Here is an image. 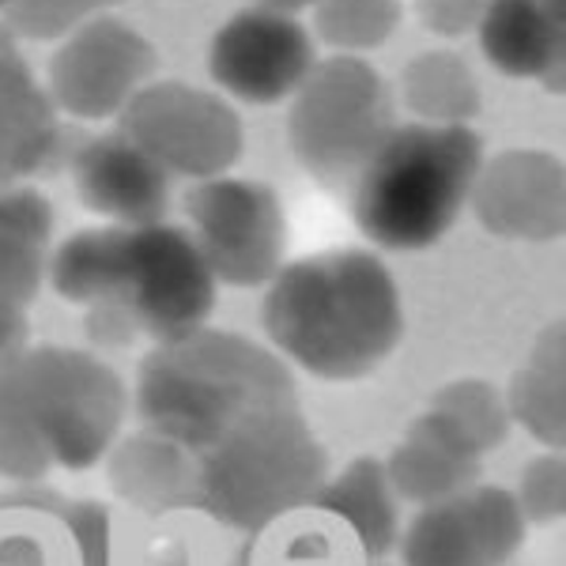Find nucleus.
<instances>
[{
  "mask_svg": "<svg viewBox=\"0 0 566 566\" xmlns=\"http://www.w3.org/2000/svg\"><path fill=\"white\" fill-rule=\"evenodd\" d=\"M261 325L287 367L322 381H359L405 340V298L370 250H325L264 283Z\"/></svg>",
  "mask_w": 566,
  "mask_h": 566,
  "instance_id": "f257e3e1",
  "label": "nucleus"
},
{
  "mask_svg": "<svg viewBox=\"0 0 566 566\" xmlns=\"http://www.w3.org/2000/svg\"><path fill=\"white\" fill-rule=\"evenodd\" d=\"M298 405L295 374L272 348L231 328L155 344L136 374V416L181 450L205 453L250 416Z\"/></svg>",
  "mask_w": 566,
  "mask_h": 566,
  "instance_id": "f03ea898",
  "label": "nucleus"
},
{
  "mask_svg": "<svg viewBox=\"0 0 566 566\" xmlns=\"http://www.w3.org/2000/svg\"><path fill=\"white\" fill-rule=\"evenodd\" d=\"M480 163L472 125H392L348 186L355 227L397 253L442 242L469 208Z\"/></svg>",
  "mask_w": 566,
  "mask_h": 566,
  "instance_id": "7ed1b4c3",
  "label": "nucleus"
},
{
  "mask_svg": "<svg viewBox=\"0 0 566 566\" xmlns=\"http://www.w3.org/2000/svg\"><path fill=\"white\" fill-rule=\"evenodd\" d=\"M325 480V446L298 405L272 408L197 453V510L253 536L310 506Z\"/></svg>",
  "mask_w": 566,
  "mask_h": 566,
  "instance_id": "20e7f679",
  "label": "nucleus"
},
{
  "mask_svg": "<svg viewBox=\"0 0 566 566\" xmlns=\"http://www.w3.org/2000/svg\"><path fill=\"white\" fill-rule=\"evenodd\" d=\"M389 129V84L363 57L333 53L317 61L291 95V151L306 175L325 189H348Z\"/></svg>",
  "mask_w": 566,
  "mask_h": 566,
  "instance_id": "39448f33",
  "label": "nucleus"
},
{
  "mask_svg": "<svg viewBox=\"0 0 566 566\" xmlns=\"http://www.w3.org/2000/svg\"><path fill=\"white\" fill-rule=\"evenodd\" d=\"M20 378L50 464L80 472L106 461L129 416L122 374L91 352L42 344L20 355Z\"/></svg>",
  "mask_w": 566,
  "mask_h": 566,
  "instance_id": "423d86ee",
  "label": "nucleus"
},
{
  "mask_svg": "<svg viewBox=\"0 0 566 566\" xmlns=\"http://www.w3.org/2000/svg\"><path fill=\"white\" fill-rule=\"evenodd\" d=\"M216 291L219 283L189 231L163 219L151 227H122L114 291L103 306L117 310L136 336L175 344L208 325Z\"/></svg>",
  "mask_w": 566,
  "mask_h": 566,
  "instance_id": "0eeeda50",
  "label": "nucleus"
},
{
  "mask_svg": "<svg viewBox=\"0 0 566 566\" xmlns=\"http://www.w3.org/2000/svg\"><path fill=\"white\" fill-rule=\"evenodd\" d=\"M122 129L136 148H144L167 170L189 181L223 178L242 155V117L216 91L151 80L117 114Z\"/></svg>",
  "mask_w": 566,
  "mask_h": 566,
  "instance_id": "6e6552de",
  "label": "nucleus"
},
{
  "mask_svg": "<svg viewBox=\"0 0 566 566\" xmlns=\"http://www.w3.org/2000/svg\"><path fill=\"white\" fill-rule=\"evenodd\" d=\"M189 239L216 283L264 287L283 269L287 219L276 189L250 178L193 181L186 193Z\"/></svg>",
  "mask_w": 566,
  "mask_h": 566,
  "instance_id": "1a4fd4ad",
  "label": "nucleus"
},
{
  "mask_svg": "<svg viewBox=\"0 0 566 566\" xmlns=\"http://www.w3.org/2000/svg\"><path fill=\"white\" fill-rule=\"evenodd\" d=\"M159 53L136 27L117 15H95L61 39L50 57V103L84 122L117 117L125 103L151 84Z\"/></svg>",
  "mask_w": 566,
  "mask_h": 566,
  "instance_id": "9d476101",
  "label": "nucleus"
},
{
  "mask_svg": "<svg viewBox=\"0 0 566 566\" xmlns=\"http://www.w3.org/2000/svg\"><path fill=\"white\" fill-rule=\"evenodd\" d=\"M314 65V39L298 23V15L261 4L234 12L208 45V72L219 91L250 106L291 98Z\"/></svg>",
  "mask_w": 566,
  "mask_h": 566,
  "instance_id": "9b49d317",
  "label": "nucleus"
},
{
  "mask_svg": "<svg viewBox=\"0 0 566 566\" xmlns=\"http://www.w3.org/2000/svg\"><path fill=\"white\" fill-rule=\"evenodd\" d=\"M525 517L506 488H476L419 506L400 533V566H506L525 544Z\"/></svg>",
  "mask_w": 566,
  "mask_h": 566,
  "instance_id": "f8f14e48",
  "label": "nucleus"
},
{
  "mask_svg": "<svg viewBox=\"0 0 566 566\" xmlns=\"http://www.w3.org/2000/svg\"><path fill=\"white\" fill-rule=\"evenodd\" d=\"M469 208L483 231L506 242H555L566 227L563 159L536 148H510L480 163Z\"/></svg>",
  "mask_w": 566,
  "mask_h": 566,
  "instance_id": "ddd939ff",
  "label": "nucleus"
},
{
  "mask_svg": "<svg viewBox=\"0 0 566 566\" xmlns=\"http://www.w3.org/2000/svg\"><path fill=\"white\" fill-rule=\"evenodd\" d=\"M72 178L87 212L114 227H151L167 219L170 175L136 148L125 133H103L84 140L72 155Z\"/></svg>",
  "mask_w": 566,
  "mask_h": 566,
  "instance_id": "4468645a",
  "label": "nucleus"
},
{
  "mask_svg": "<svg viewBox=\"0 0 566 566\" xmlns=\"http://www.w3.org/2000/svg\"><path fill=\"white\" fill-rule=\"evenodd\" d=\"M476 34L483 57L502 76L541 80L552 95H563L566 0H488Z\"/></svg>",
  "mask_w": 566,
  "mask_h": 566,
  "instance_id": "2eb2a0df",
  "label": "nucleus"
},
{
  "mask_svg": "<svg viewBox=\"0 0 566 566\" xmlns=\"http://www.w3.org/2000/svg\"><path fill=\"white\" fill-rule=\"evenodd\" d=\"M381 464H386L389 488L400 502L434 506V502L476 488L483 458L446 431L431 412H423L408 423L405 438L392 446V453Z\"/></svg>",
  "mask_w": 566,
  "mask_h": 566,
  "instance_id": "dca6fc26",
  "label": "nucleus"
},
{
  "mask_svg": "<svg viewBox=\"0 0 566 566\" xmlns=\"http://www.w3.org/2000/svg\"><path fill=\"white\" fill-rule=\"evenodd\" d=\"M109 488L140 514H170V510L197 506V453L181 450L178 442L136 431L114 442L106 453Z\"/></svg>",
  "mask_w": 566,
  "mask_h": 566,
  "instance_id": "f3484780",
  "label": "nucleus"
},
{
  "mask_svg": "<svg viewBox=\"0 0 566 566\" xmlns=\"http://www.w3.org/2000/svg\"><path fill=\"white\" fill-rule=\"evenodd\" d=\"M506 412L547 450L563 453L566 442V333L563 322H547L528 348V359L510 378Z\"/></svg>",
  "mask_w": 566,
  "mask_h": 566,
  "instance_id": "a211bd4d",
  "label": "nucleus"
},
{
  "mask_svg": "<svg viewBox=\"0 0 566 566\" xmlns=\"http://www.w3.org/2000/svg\"><path fill=\"white\" fill-rule=\"evenodd\" d=\"M314 502L352 528L370 559H386L400 541V499L392 495L386 464L378 458L352 461L340 476L325 480Z\"/></svg>",
  "mask_w": 566,
  "mask_h": 566,
  "instance_id": "6ab92c4d",
  "label": "nucleus"
},
{
  "mask_svg": "<svg viewBox=\"0 0 566 566\" xmlns=\"http://www.w3.org/2000/svg\"><path fill=\"white\" fill-rule=\"evenodd\" d=\"M400 98L423 125H469L480 114V80L453 50L416 53L400 72Z\"/></svg>",
  "mask_w": 566,
  "mask_h": 566,
  "instance_id": "aec40b11",
  "label": "nucleus"
},
{
  "mask_svg": "<svg viewBox=\"0 0 566 566\" xmlns=\"http://www.w3.org/2000/svg\"><path fill=\"white\" fill-rule=\"evenodd\" d=\"M427 412H431L453 438H461L476 458H488L491 450H499V446L506 442L510 427H514L510 423L502 389L483 378L446 381L431 397Z\"/></svg>",
  "mask_w": 566,
  "mask_h": 566,
  "instance_id": "412c9836",
  "label": "nucleus"
},
{
  "mask_svg": "<svg viewBox=\"0 0 566 566\" xmlns=\"http://www.w3.org/2000/svg\"><path fill=\"white\" fill-rule=\"evenodd\" d=\"M50 469V453H45L31 408H27L20 359H15L0 367V476L39 483Z\"/></svg>",
  "mask_w": 566,
  "mask_h": 566,
  "instance_id": "4be33fe9",
  "label": "nucleus"
},
{
  "mask_svg": "<svg viewBox=\"0 0 566 566\" xmlns=\"http://www.w3.org/2000/svg\"><path fill=\"white\" fill-rule=\"evenodd\" d=\"M400 15H405L400 0H317L314 31L336 53L359 57L392 39Z\"/></svg>",
  "mask_w": 566,
  "mask_h": 566,
  "instance_id": "5701e85b",
  "label": "nucleus"
},
{
  "mask_svg": "<svg viewBox=\"0 0 566 566\" xmlns=\"http://www.w3.org/2000/svg\"><path fill=\"white\" fill-rule=\"evenodd\" d=\"M57 155H61V125L53 103L0 117V189L23 186L31 175L53 167Z\"/></svg>",
  "mask_w": 566,
  "mask_h": 566,
  "instance_id": "b1692460",
  "label": "nucleus"
},
{
  "mask_svg": "<svg viewBox=\"0 0 566 566\" xmlns=\"http://www.w3.org/2000/svg\"><path fill=\"white\" fill-rule=\"evenodd\" d=\"M114 4L122 0H8L0 8V23L12 31V39L61 42L95 15H106Z\"/></svg>",
  "mask_w": 566,
  "mask_h": 566,
  "instance_id": "393cba45",
  "label": "nucleus"
},
{
  "mask_svg": "<svg viewBox=\"0 0 566 566\" xmlns=\"http://www.w3.org/2000/svg\"><path fill=\"white\" fill-rule=\"evenodd\" d=\"M522 510L525 525H559L566 514V461L563 453L547 450L533 458L517 476V488L510 491Z\"/></svg>",
  "mask_w": 566,
  "mask_h": 566,
  "instance_id": "a878e982",
  "label": "nucleus"
},
{
  "mask_svg": "<svg viewBox=\"0 0 566 566\" xmlns=\"http://www.w3.org/2000/svg\"><path fill=\"white\" fill-rule=\"evenodd\" d=\"M45 283V245L0 219V303L31 306Z\"/></svg>",
  "mask_w": 566,
  "mask_h": 566,
  "instance_id": "bb28decb",
  "label": "nucleus"
},
{
  "mask_svg": "<svg viewBox=\"0 0 566 566\" xmlns=\"http://www.w3.org/2000/svg\"><path fill=\"white\" fill-rule=\"evenodd\" d=\"M42 103H50V95L34 84L31 65L23 61L12 31L0 23V117L23 114V109H34Z\"/></svg>",
  "mask_w": 566,
  "mask_h": 566,
  "instance_id": "cd10ccee",
  "label": "nucleus"
},
{
  "mask_svg": "<svg viewBox=\"0 0 566 566\" xmlns=\"http://www.w3.org/2000/svg\"><path fill=\"white\" fill-rule=\"evenodd\" d=\"M61 517L76 541L84 566H109V517L98 502H61Z\"/></svg>",
  "mask_w": 566,
  "mask_h": 566,
  "instance_id": "c85d7f7f",
  "label": "nucleus"
},
{
  "mask_svg": "<svg viewBox=\"0 0 566 566\" xmlns=\"http://www.w3.org/2000/svg\"><path fill=\"white\" fill-rule=\"evenodd\" d=\"M483 12H488V0H419V20L442 39L476 34Z\"/></svg>",
  "mask_w": 566,
  "mask_h": 566,
  "instance_id": "c756f323",
  "label": "nucleus"
},
{
  "mask_svg": "<svg viewBox=\"0 0 566 566\" xmlns=\"http://www.w3.org/2000/svg\"><path fill=\"white\" fill-rule=\"evenodd\" d=\"M31 348V325H27V306L0 303V367L15 363Z\"/></svg>",
  "mask_w": 566,
  "mask_h": 566,
  "instance_id": "7c9ffc66",
  "label": "nucleus"
},
{
  "mask_svg": "<svg viewBox=\"0 0 566 566\" xmlns=\"http://www.w3.org/2000/svg\"><path fill=\"white\" fill-rule=\"evenodd\" d=\"M253 4H261V8H276V12H303V8H314L317 0H253Z\"/></svg>",
  "mask_w": 566,
  "mask_h": 566,
  "instance_id": "2f4dec72",
  "label": "nucleus"
},
{
  "mask_svg": "<svg viewBox=\"0 0 566 566\" xmlns=\"http://www.w3.org/2000/svg\"><path fill=\"white\" fill-rule=\"evenodd\" d=\"M374 566H389V563H374Z\"/></svg>",
  "mask_w": 566,
  "mask_h": 566,
  "instance_id": "473e14b6",
  "label": "nucleus"
},
{
  "mask_svg": "<svg viewBox=\"0 0 566 566\" xmlns=\"http://www.w3.org/2000/svg\"><path fill=\"white\" fill-rule=\"evenodd\" d=\"M4 4H8V0H0V8H4Z\"/></svg>",
  "mask_w": 566,
  "mask_h": 566,
  "instance_id": "72a5a7b5",
  "label": "nucleus"
}]
</instances>
